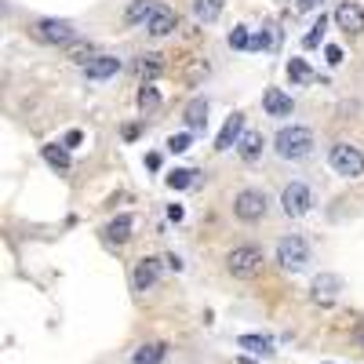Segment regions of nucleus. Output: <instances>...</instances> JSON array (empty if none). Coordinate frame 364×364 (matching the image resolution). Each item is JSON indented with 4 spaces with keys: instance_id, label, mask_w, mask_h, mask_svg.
<instances>
[{
    "instance_id": "1",
    "label": "nucleus",
    "mask_w": 364,
    "mask_h": 364,
    "mask_svg": "<svg viewBox=\"0 0 364 364\" xmlns=\"http://www.w3.org/2000/svg\"><path fill=\"white\" fill-rule=\"evenodd\" d=\"M314 146H317L314 132L302 128V124H284L277 135H273V154H277L281 161H291V164L310 161L314 157Z\"/></svg>"
},
{
    "instance_id": "2",
    "label": "nucleus",
    "mask_w": 364,
    "mask_h": 364,
    "mask_svg": "<svg viewBox=\"0 0 364 364\" xmlns=\"http://www.w3.org/2000/svg\"><path fill=\"white\" fill-rule=\"evenodd\" d=\"M273 262H277L284 273H302V269L314 262V252L306 245V237H299V233L281 237L277 248H273Z\"/></svg>"
},
{
    "instance_id": "3",
    "label": "nucleus",
    "mask_w": 364,
    "mask_h": 364,
    "mask_svg": "<svg viewBox=\"0 0 364 364\" xmlns=\"http://www.w3.org/2000/svg\"><path fill=\"white\" fill-rule=\"evenodd\" d=\"M262 248L255 245H237L233 252H226V273L237 281H255L262 273Z\"/></svg>"
},
{
    "instance_id": "4",
    "label": "nucleus",
    "mask_w": 364,
    "mask_h": 364,
    "mask_svg": "<svg viewBox=\"0 0 364 364\" xmlns=\"http://www.w3.org/2000/svg\"><path fill=\"white\" fill-rule=\"evenodd\" d=\"M233 215L240 223H262L269 215V197L266 190H255V186H245L233 193Z\"/></svg>"
},
{
    "instance_id": "5",
    "label": "nucleus",
    "mask_w": 364,
    "mask_h": 364,
    "mask_svg": "<svg viewBox=\"0 0 364 364\" xmlns=\"http://www.w3.org/2000/svg\"><path fill=\"white\" fill-rule=\"evenodd\" d=\"M29 33H33L41 44H55V48H70L77 41V26L70 18H37L29 26Z\"/></svg>"
},
{
    "instance_id": "6",
    "label": "nucleus",
    "mask_w": 364,
    "mask_h": 364,
    "mask_svg": "<svg viewBox=\"0 0 364 364\" xmlns=\"http://www.w3.org/2000/svg\"><path fill=\"white\" fill-rule=\"evenodd\" d=\"M328 164H331V171L343 175V178H360L364 175V149L350 146V142H336L328 149Z\"/></svg>"
},
{
    "instance_id": "7",
    "label": "nucleus",
    "mask_w": 364,
    "mask_h": 364,
    "mask_svg": "<svg viewBox=\"0 0 364 364\" xmlns=\"http://www.w3.org/2000/svg\"><path fill=\"white\" fill-rule=\"evenodd\" d=\"M281 211L288 219H302L314 211V190L306 186V182H288V186L281 190Z\"/></svg>"
},
{
    "instance_id": "8",
    "label": "nucleus",
    "mask_w": 364,
    "mask_h": 364,
    "mask_svg": "<svg viewBox=\"0 0 364 364\" xmlns=\"http://www.w3.org/2000/svg\"><path fill=\"white\" fill-rule=\"evenodd\" d=\"M161 266H164V259L142 255V259L135 262V269H132V288H135V291H154L157 281H161Z\"/></svg>"
},
{
    "instance_id": "9",
    "label": "nucleus",
    "mask_w": 364,
    "mask_h": 364,
    "mask_svg": "<svg viewBox=\"0 0 364 364\" xmlns=\"http://www.w3.org/2000/svg\"><path fill=\"white\" fill-rule=\"evenodd\" d=\"M120 66H124V58H120V55L99 51V55L91 58L87 66H80V73H84V80H95V84H102V80L117 77V73H120Z\"/></svg>"
},
{
    "instance_id": "10",
    "label": "nucleus",
    "mask_w": 364,
    "mask_h": 364,
    "mask_svg": "<svg viewBox=\"0 0 364 364\" xmlns=\"http://www.w3.org/2000/svg\"><path fill=\"white\" fill-rule=\"evenodd\" d=\"M331 18H336V26L346 29V33H364V4H357V0H343Z\"/></svg>"
},
{
    "instance_id": "11",
    "label": "nucleus",
    "mask_w": 364,
    "mask_h": 364,
    "mask_svg": "<svg viewBox=\"0 0 364 364\" xmlns=\"http://www.w3.org/2000/svg\"><path fill=\"white\" fill-rule=\"evenodd\" d=\"M262 109H266V117L284 120V117H291L295 102H291L288 91H281V87H266V91H262Z\"/></svg>"
},
{
    "instance_id": "12",
    "label": "nucleus",
    "mask_w": 364,
    "mask_h": 364,
    "mask_svg": "<svg viewBox=\"0 0 364 364\" xmlns=\"http://www.w3.org/2000/svg\"><path fill=\"white\" fill-rule=\"evenodd\" d=\"M175 29H178V15H175L168 4H161V8H157V15L146 22V33L154 37V41H164V37H171Z\"/></svg>"
},
{
    "instance_id": "13",
    "label": "nucleus",
    "mask_w": 364,
    "mask_h": 364,
    "mask_svg": "<svg viewBox=\"0 0 364 364\" xmlns=\"http://www.w3.org/2000/svg\"><path fill=\"white\" fill-rule=\"evenodd\" d=\"M240 139H245V113H233V117H226V124L215 139V154H226V149H233Z\"/></svg>"
},
{
    "instance_id": "14",
    "label": "nucleus",
    "mask_w": 364,
    "mask_h": 364,
    "mask_svg": "<svg viewBox=\"0 0 364 364\" xmlns=\"http://www.w3.org/2000/svg\"><path fill=\"white\" fill-rule=\"evenodd\" d=\"M132 230H135V215H117L102 226V237L109 245H124V240H132Z\"/></svg>"
},
{
    "instance_id": "15",
    "label": "nucleus",
    "mask_w": 364,
    "mask_h": 364,
    "mask_svg": "<svg viewBox=\"0 0 364 364\" xmlns=\"http://www.w3.org/2000/svg\"><path fill=\"white\" fill-rule=\"evenodd\" d=\"M208 113H211L208 99H193L186 109H182V124H186L190 132H204L208 128Z\"/></svg>"
},
{
    "instance_id": "16",
    "label": "nucleus",
    "mask_w": 364,
    "mask_h": 364,
    "mask_svg": "<svg viewBox=\"0 0 364 364\" xmlns=\"http://www.w3.org/2000/svg\"><path fill=\"white\" fill-rule=\"evenodd\" d=\"M157 8H161V0H132L128 11H124V22L128 26H146L149 18L157 15Z\"/></svg>"
},
{
    "instance_id": "17",
    "label": "nucleus",
    "mask_w": 364,
    "mask_h": 364,
    "mask_svg": "<svg viewBox=\"0 0 364 364\" xmlns=\"http://www.w3.org/2000/svg\"><path fill=\"white\" fill-rule=\"evenodd\" d=\"M135 70H139L142 84H154V80L164 73V55H157V51H146V55H139Z\"/></svg>"
},
{
    "instance_id": "18",
    "label": "nucleus",
    "mask_w": 364,
    "mask_h": 364,
    "mask_svg": "<svg viewBox=\"0 0 364 364\" xmlns=\"http://www.w3.org/2000/svg\"><path fill=\"white\" fill-rule=\"evenodd\" d=\"M164 357H168V343L154 339V343H142L132 353V364H164Z\"/></svg>"
},
{
    "instance_id": "19",
    "label": "nucleus",
    "mask_w": 364,
    "mask_h": 364,
    "mask_svg": "<svg viewBox=\"0 0 364 364\" xmlns=\"http://www.w3.org/2000/svg\"><path fill=\"white\" fill-rule=\"evenodd\" d=\"M262 146H266L262 132H245V139L237 142V154H240V161H248V164H255V161L262 157Z\"/></svg>"
},
{
    "instance_id": "20",
    "label": "nucleus",
    "mask_w": 364,
    "mask_h": 364,
    "mask_svg": "<svg viewBox=\"0 0 364 364\" xmlns=\"http://www.w3.org/2000/svg\"><path fill=\"white\" fill-rule=\"evenodd\" d=\"M314 299H324V302H331L339 291H343V277H336V273H321V277H314Z\"/></svg>"
},
{
    "instance_id": "21",
    "label": "nucleus",
    "mask_w": 364,
    "mask_h": 364,
    "mask_svg": "<svg viewBox=\"0 0 364 364\" xmlns=\"http://www.w3.org/2000/svg\"><path fill=\"white\" fill-rule=\"evenodd\" d=\"M237 346L248 350L255 357H273V339L269 336H255V331H248V336H237Z\"/></svg>"
},
{
    "instance_id": "22",
    "label": "nucleus",
    "mask_w": 364,
    "mask_h": 364,
    "mask_svg": "<svg viewBox=\"0 0 364 364\" xmlns=\"http://www.w3.org/2000/svg\"><path fill=\"white\" fill-rule=\"evenodd\" d=\"M193 18L197 22H204V26H211V22H219V15H223V8H226V0H193Z\"/></svg>"
},
{
    "instance_id": "23",
    "label": "nucleus",
    "mask_w": 364,
    "mask_h": 364,
    "mask_svg": "<svg viewBox=\"0 0 364 364\" xmlns=\"http://www.w3.org/2000/svg\"><path fill=\"white\" fill-rule=\"evenodd\" d=\"M41 154H44V161H48L55 171H70V168H73V157H70L66 146H55V142H51V146L41 149Z\"/></svg>"
},
{
    "instance_id": "24",
    "label": "nucleus",
    "mask_w": 364,
    "mask_h": 364,
    "mask_svg": "<svg viewBox=\"0 0 364 364\" xmlns=\"http://www.w3.org/2000/svg\"><path fill=\"white\" fill-rule=\"evenodd\" d=\"M211 73L208 58H197V55H186V63H182V77H186V84H200L204 77Z\"/></svg>"
},
{
    "instance_id": "25",
    "label": "nucleus",
    "mask_w": 364,
    "mask_h": 364,
    "mask_svg": "<svg viewBox=\"0 0 364 364\" xmlns=\"http://www.w3.org/2000/svg\"><path fill=\"white\" fill-rule=\"evenodd\" d=\"M284 73H288L291 87H295V84H310V80H314V70L306 66V58H288V66H284Z\"/></svg>"
},
{
    "instance_id": "26",
    "label": "nucleus",
    "mask_w": 364,
    "mask_h": 364,
    "mask_svg": "<svg viewBox=\"0 0 364 364\" xmlns=\"http://www.w3.org/2000/svg\"><path fill=\"white\" fill-rule=\"evenodd\" d=\"M139 109H142L146 117H154V113L161 109V91H157L154 84H142V87H139Z\"/></svg>"
},
{
    "instance_id": "27",
    "label": "nucleus",
    "mask_w": 364,
    "mask_h": 364,
    "mask_svg": "<svg viewBox=\"0 0 364 364\" xmlns=\"http://www.w3.org/2000/svg\"><path fill=\"white\" fill-rule=\"evenodd\" d=\"M226 44H230L233 51H245V48H252V29H248V26H233L230 33H226Z\"/></svg>"
},
{
    "instance_id": "28",
    "label": "nucleus",
    "mask_w": 364,
    "mask_h": 364,
    "mask_svg": "<svg viewBox=\"0 0 364 364\" xmlns=\"http://www.w3.org/2000/svg\"><path fill=\"white\" fill-rule=\"evenodd\" d=\"M66 55H70V63L87 66V63H91V58H95L99 51H95V44H70V48H66Z\"/></svg>"
},
{
    "instance_id": "29",
    "label": "nucleus",
    "mask_w": 364,
    "mask_h": 364,
    "mask_svg": "<svg viewBox=\"0 0 364 364\" xmlns=\"http://www.w3.org/2000/svg\"><path fill=\"white\" fill-rule=\"evenodd\" d=\"M193 175L197 171H190V168H175V171H168L164 182H168L171 190H186V186H193Z\"/></svg>"
},
{
    "instance_id": "30",
    "label": "nucleus",
    "mask_w": 364,
    "mask_h": 364,
    "mask_svg": "<svg viewBox=\"0 0 364 364\" xmlns=\"http://www.w3.org/2000/svg\"><path fill=\"white\" fill-rule=\"evenodd\" d=\"M324 29H328V18L321 15V18H317V22L310 26V33H306V37H302V48H317V44L324 41Z\"/></svg>"
},
{
    "instance_id": "31",
    "label": "nucleus",
    "mask_w": 364,
    "mask_h": 364,
    "mask_svg": "<svg viewBox=\"0 0 364 364\" xmlns=\"http://www.w3.org/2000/svg\"><path fill=\"white\" fill-rule=\"evenodd\" d=\"M269 48H273V29L262 26L259 33H252V48L248 51H269Z\"/></svg>"
},
{
    "instance_id": "32",
    "label": "nucleus",
    "mask_w": 364,
    "mask_h": 364,
    "mask_svg": "<svg viewBox=\"0 0 364 364\" xmlns=\"http://www.w3.org/2000/svg\"><path fill=\"white\" fill-rule=\"evenodd\" d=\"M190 142H193V139H190V132H178V135H168V142H164V146L171 149V154H186Z\"/></svg>"
},
{
    "instance_id": "33",
    "label": "nucleus",
    "mask_w": 364,
    "mask_h": 364,
    "mask_svg": "<svg viewBox=\"0 0 364 364\" xmlns=\"http://www.w3.org/2000/svg\"><path fill=\"white\" fill-rule=\"evenodd\" d=\"M324 55H328V66H339L343 63V48H336V44H328Z\"/></svg>"
},
{
    "instance_id": "34",
    "label": "nucleus",
    "mask_w": 364,
    "mask_h": 364,
    "mask_svg": "<svg viewBox=\"0 0 364 364\" xmlns=\"http://www.w3.org/2000/svg\"><path fill=\"white\" fill-rule=\"evenodd\" d=\"M80 139H84L80 132H70V135L63 139V146H66V149H77V146H80Z\"/></svg>"
},
{
    "instance_id": "35",
    "label": "nucleus",
    "mask_w": 364,
    "mask_h": 364,
    "mask_svg": "<svg viewBox=\"0 0 364 364\" xmlns=\"http://www.w3.org/2000/svg\"><path fill=\"white\" fill-rule=\"evenodd\" d=\"M164 262H168V266H171V269H175V273H182V269H186V262H182V259H178V255H175V252H171V255H168V259H164Z\"/></svg>"
},
{
    "instance_id": "36",
    "label": "nucleus",
    "mask_w": 364,
    "mask_h": 364,
    "mask_svg": "<svg viewBox=\"0 0 364 364\" xmlns=\"http://www.w3.org/2000/svg\"><path fill=\"white\" fill-rule=\"evenodd\" d=\"M353 343H357V346H360V350H364V321H360V324H357V328H353Z\"/></svg>"
},
{
    "instance_id": "37",
    "label": "nucleus",
    "mask_w": 364,
    "mask_h": 364,
    "mask_svg": "<svg viewBox=\"0 0 364 364\" xmlns=\"http://www.w3.org/2000/svg\"><path fill=\"white\" fill-rule=\"evenodd\" d=\"M168 219H171V223H182V208H178V204L168 208Z\"/></svg>"
},
{
    "instance_id": "38",
    "label": "nucleus",
    "mask_w": 364,
    "mask_h": 364,
    "mask_svg": "<svg viewBox=\"0 0 364 364\" xmlns=\"http://www.w3.org/2000/svg\"><path fill=\"white\" fill-rule=\"evenodd\" d=\"M237 364H255V360H248V357H240V360H237Z\"/></svg>"
}]
</instances>
